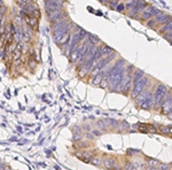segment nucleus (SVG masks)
I'll return each instance as SVG.
<instances>
[{
    "label": "nucleus",
    "instance_id": "nucleus-4",
    "mask_svg": "<svg viewBox=\"0 0 172 170\" xmlns=\"http://www.w3.org/2000/svg\"><path fill=\"white\" fill-rule=\"evenodd\" d=\"M160 9H157L156 7L151 5H147L146 6V8L143 9L141 13H140V15H139V18L140 20H142V21H148L150 20L151 17L156 16L158 13H160Z\"/></svg>",
    "mask_w": 172,
    "mask_h": 170
},
{
    "label": "nucleus",
    "instance_id": "nucleus-30",
    "mask_svg": "<svg viewBox=\"0 0 172 170\" xmlns=\"http://www.w3.org/2000/svg\"><path fill=\"white\" fill-rule=\"evenodd\" d=\"M24 5H29V4H36V0H20Z\"/></svg>",
    "mask_w": 172,
    "mask_h": 170
},
{
    "label": "nucleus",
    "instance_id": "nucleus-34",
    "mask_svg": "<svg viewBox=\"0 0 172 170\" xmlns=\"http://www.w3.org/2000/svg\"><path fill=\"white\" fill-rule=\"evenodd\" d=\"M2 6H4V1H2V0H0V8H1Z\"/></svg>",
    "mask_w": 172,
    "mask_h": 170
},
{
    "label": "nucleus",
    "instance_id": "nucleus-16",
    "mask_svg": "<svg viewBox=\"0 0 172 170\" xmlns=\"http://www.w3.org/2000/svg\"><path fill=\"white\" fill-rule=\"evenodd\" d=\"M171 30H172V20H170L167 23H165L164 25L161 27L158 32H160L161 34H166V32H169V31H171Z\"/></svg>",
    "mask_w": 172,
    "mask_h": 170
},
{
    "label": "nucleus",
    "instance_id": "nucleus-12",
    "mask_svg": "<svg viewBox=\"0 0 172 170\" xmlns=\"http://www.w3.org/2000/svg\"><path fill=\"white\" fill-rule=\"evenodd\" d=\"M63 14H64V11L63 9H56V11H53L51 13H48L47 14V17H48V21L51 23H54L56 20H59L60 17L62 16Z\"/></svg>",
    "mask_w": 172,
    "mask_h": 170
},
{
    "label": "nucleus",
    "instance_id": "nucleus-22",
    "mask_svg": "<svg viewBox=\"0 0 172 170\" xmlns=\"http://www.w3.org/2000/svg\"><path fill=\"white\" fill-rule=\"evenodd\" d=\"M139 131L141 132H149V124H143V123H139V124L135 125Z\"/></svg>",
    "mask_w": 172,
    "mask_h": 170
},
{
    "label": "nucleus",
    "instance_id": "nucleus-24",
    "mask_svg": "<svg viewBox=\"0 0 172 170\" xmlns=\"http://www.w3.org/2000/svg\"><path fill=\"white\" fill-rule=\"evenodd\" d=\"M157 169L158 170H171V168H170V165H166V163H158Z\"/></svg>",
    "mask_w": 172,
    "mask_h": 170
},
{
    "label": "nucleus",
    "instance_id": "nucleus-27",
    "mask_svg": "<svg viewBox=\"0 0 172 170\" xmlns=\"http://www.w3.org/2000/svg\"><path fill=\"white\" fill-rule=\"evenodd\" d=\"M166 40H169V41H172V30L171 31H169V32H166V34H162Z\"/></svg>",
    "mask_w": 172,
    "mask_h": 170
},
{
    "label": "nucleus",
    "instance_id": "nucleus-13",
    "mask_svg": "<svg viewBox=\"0 0 172 170\" xmlns=\"http://www.w3.org/2000/svg\"><path fill=\"white\" fill-rule=\"evenodd\" d=\"M80 48H81V45H78L74 51L70 53V62H77L78 59H79V54H80Z\"/></svg>",
    "mask_w": 172,
    "mask_h": 170
},
{
    "label": "nucleus",
    "instance_id": "nucleus-1",
    "mask_svg": "<svg viewBox=\"0 0 172 170\" xmlns=\"http://www.w3.org/2000/svg\"><path fill=\"white\" fill-rule=\"evenodd\" d=\"M167 90H169V87L166 85L162 84V83L157 85L156 90L154 91V108L160 109L163 101H164V99H165Z\"/></svg>",
    "mask_w": 172,
    "mask_h": 170
},
{
    "label": "nucleus",
    "instance_id": "nucleus-36",
    "mask_svg": "<svg viewBox=\"0 0 172 170\" xmlns=\"http://www.w3.org/2000/svg\"><path fill=\"white\" fill-rule=\"evenodd\" d=\"M109 1H111V0H106V4H107V2H109Z\"/></svg>",
    "mask_w": 172,
    "mask_h": 170
},
{
    "label": "nucleus",
    "instance_id": "nucleus-32",
    "mask_svg": "<svg viewBox=\"0 0 172 170\" xmlns=\"http://www.w3.org/2000/svg\"><path fill=\"white\" fill-rule=\"evenodd\" d=\"M93 133H94L95 136H100V135H101V132H99L97 130H94V131H93Z\"/></svg>",
    "mask_w": 172,
    "mask_h": 170
},
{
    "label": "nucleus",
    "instance_id": "nucleus-33",
    "mask_svg": "<svg viewBox=\"0 0 172 170\" xmlns=\"http://www.w3.org/2000/svg\"><path fill=\"white\" fill-rule=\"evenodd\" d=\"M167 115V117H169V119H172V110L170 112V113H167L166 114Z\"/></svg>",
    "mask_w": 172,
    "mask_h": 170
},
{
    "label": "nucleus",
    "instance_id": "nucleus-21",
    "mask_svg": "<svg viewBox=\"0 0 172 170\" xmlns=\"http://www.w3.org/2000/svg\"><path fill=\"white\" fill-rule=\"evenodd\" d=\"M90 163H92L93 165H97V167H100V165H102V160H101V158L94 156V158H92L90 160Z\"/></svg>",
    "mask_w": 172,
    "mask_h": 170
},
{
    "label": "nucleus",
    "instance_id": "nucleus-20",
    "mask_svg": "<svg viewBox=\"0 0 172 170\" xmlns=\"http://www.w3.org/2000/svg\"><path fill=\"white\" fill-rule=\"evenodd\" d=\"M158 160L156 159H148L147 160V165H148L149 168H157V165H158Z\"/></svg>",
    "mask_w": 172,
    "mask_h": 170
},
{
    "label": "nucleus",
    "instance_id": "nucleus-29",
    "mask_svg": "<svg viewBox=\"0 0 172 170\" xmlns=\"http://www.w3.org/2000/svg\"><path fill=\"white\" fill-rule=\"evenodd\" d=\"M116 9H117L118 11H124V9H125V4L119 2V4H118V6L116 7Z\"/></svg>",
    "mask_w": 172,
    "mask_h": 170
},
{
    "label": "nucleus",
    "instance_id": "nucleus-6",
    "mask_svg": "<svg viewBox=\"0 0 172 170\" xmlns=\"http://www.w3.org/2000/svg\"><path fill=\"white\" fill-rule=\"evenodd\" d=\"M148 5L146 1H143V0H138L137 2H135V5L133 6V8L129 11V16L132 17V18H139V15H140V13L146 8V6Z\"/></svg>",
    "mask_w": 172,
    "mask_h": 170
},
{
    "label": "nucleus",
    "instance_id": "nucleus-3",
    "mask_svg": "<svg viewBox=\"0 0 172 170\" xmlns=\"http://www.w3.org/2000/svg\"><path fill=\"white\" fill-rule=\"evenodd\" d=\"M75 27V24L72 22H67L63 27H61V28L59 29V30H56L55 32H53V40L56 43L57 45H59V43H60V40L62 39L63 37L65 36L67 34H69L70 31H71V29Z\"/></svg>",
    "mask_w": 172,
    "mask_h": 170
},
{
    "label": "nucleus",
    "instance_id": "nucleus-23",
    "mask_svg": "<svg viewBox=\"0 0 172 170\" xmlns=\"http://www.w3.org/2000/svg\"><path fill=\"white\" fill-rule=\"evenodd\" d=\"M114 50L111 48V47H109V46L107 45H103L102 46V54L103 55H108V54H110V53H114Z\"/></svg>",
    "mask_w": 172,
    "mask_h": 170
},
{
    "label": "nucleus",
    "instance_id": "nucleus-26",
    "mask_svg": "<svg viewBox=\"0 0 172 170\" xmlns=\"http://www.w3.org/2000/svg\"><path fill=\"white\" fill-rule=\"evenodd\" d=\"M11 57H13L14 60H20V59H21V51H18V50H14Z\"/></svg>",
    "mask_w": 172,
    "mask_h": 170
},
{
    "label": "nucleus",
    "instance_id": "nucleus-2",
    "mask_svg": "<svg viewBox=\"0 0 172 170\" xmlns=\"http://www.w3.org/2000/svg\"><path fill=\"white\" fill-rule=\"evenodd\" d=\"M148 84H149V78L147 76H142L135 84L132 85V93H131L132 99H135V98L145 90V87Z\"/></svg>",
    "mask_w": 172,
    "mask_h": 170
},
{
    "label": "nucleus",
    "instance_id": "nucleus-10",
    "mask_svg": "<svg viewBox=\"0 0 172 170\" xmlns=\"http://www.w3.org/2000/svg\"><path fill=\"white\" fill-rule=\"evenodd\" d=\"M67 22H69V17H68V15L64 13V14H63L62 16L60 17L59 20H56L54 23H52V31H53V32H55L56 30H59L61 27H63Z\"/></svg>",
    "mask_w": 172,
    "mask_h": 170
},
{
    "label": "nucleus",
    "instance_id": "nucleus-28",
    "mask_svg": "<svg viewBox=\"0 0 172 170\" xmlns=\"http://www.w3.org/2000/svg\"><path fill=\"white\" fill-rule=\"evenodd\" d=\"M119 4V0H111L110 1V8H116Z\"/></svg>",
    "mask_w": 172,
    "mask_h": 170
},
{
    "label": "nucleus",
    "instance_id": "nucleus-31",
    "mask_svg": "<svg viewBox=\"0 0 172 170\" xmlns=\"http://www.w3.org/2000/svg\"><path fill=\"white\" fill-rule=\"evenodd\" d=\"M29 66H30L31 68H34V67L37 66V61H36V60H30V61H29Z\"/></svg>",
    "mask_w": 172,
    "mask_h": 170
},
{
    "label": "nucleus",
    "instance_id": "nucleus-11",
    "mask_svg": "<svg viewBox=\"0 0 172 170\" xmlns=\"http://www.w3.org/2000/svg\"><path fill=\"white\" fill-rule=\"evenodd\" d=\"M150 86H151V85H149V84L147 85V86L145 87V90H143L142 92H141V93H140V94H139V96L134 99V100H135V105H137V106H139V107H140V106L143 103V101L146 100V98H147V96H148L149 90H150Z\"/></svg>",
    "mask_w": 172,
    "mask_h": 170
},
{
    "label": "nucleus",
    "instance_id": "nucleus-18",
    "mask_svg": "<svg viewBox=\"0 0 172 170\" xmlns=\"http://www.w3.org/2000/svg\"><path fill=\"white\" fill-rule=\"evenodd\" d=\"M78 158H79L80 160H84L85 162H90V160L93 158V155H92V153H90V152H83V153H77L76 154Z\"/></svg>",
    "mask_w": 172,
    "mask_h": 170
},
{
    "label": "nucleus",
    "instance_id": "nucleus-8",
    "mask_svg": "<svg viewBox=\"0 0 172 170\" xmlns=\"http://www.w3.org/2000/svg\"><path fill=\"white\" fill-rule=\"evenodd\" d=\"M45 9L47 14L56 9H63V2L55 0H45Z\"/></svg>",
    "mask_w": 172,
    "mask_h": 170
},
{
    "label": "nucleus",
    "instance_id": "nucleus-9",
    "mask_svg": "<svg viewBox=\"0 0 172 170\" xmlns=\"http://www.w3.org/2000/svg\"><path fill=\"white\" fill-rule=\"evenodd\" d=\"M142 109H146V110H151L154 108V92H153V89L150 86V90L148 92V96L146 98V100L143 101V103L140 106Z\"/></svg>",
    "mask_w": 172,
    "mask_h": 170
},
{
    "label": "nucleus",
    "instance_id": "nucleus-7",
    "mask_svg": "<svg viewBox=\"0 0 172 170\" xmlns=\"http://www.w3.org/2000/svg\"><path fill=\"white\" fill-rule=\"evenodd\" d=\"M161 113L166 115L167 113H170L172 110V89H169L167 90V93L165 96V99L162 103V106L160 108Z\"/></svg>",
    "mask_w": 172,
    "mask_h": 170
},
{
    "label": "nucleus",
    "instance_id": "nucleus-5",
    "mask_svg": "<svg viewBox=\"0 0 172 170\" xmlns=\"http://www.w3.org/2000/svg\"><path fill=\"white\" fill-rule=\"evenodd\" d=\"M20 14H21V16H22V18L24 20V22H25L27 25H29L33 31H38V28H39V21H38L37 17L32 16V15H29V14L24 13L23 11H21Z\"/></svg>",
    "mask_w": 172,
    "mask_h": 170
},
{
    "label": "nucleus",
    "instance_id": "nucleus-19",
    "mask_svg": "<svg viewBox=\"0 0 172 170\" xmlns=\"http://www.w3.org/2000/svg\"><path fill=\"white\" fill-rule=\"evenodd\" d=\"M88 43L91 44V45H94V46H97L100 45V39L95 37V36H93V34H88Z\"/></svg>",
    "mask_w": 172,
    "mask_h": 170
},
{
    "label": "nucleus",
    "instance_id": "nucleus-17",
    "mask_svg": "<svg viewBox=\"0 0 172 170\" xmlns=\"http://www.w3.org/2000/svg\"><path fill=\"white\" fill-rule=\"evenodd\" d=\"M103 165L107 169H113L114 165H116V161H115L114 158H106L103 160Z\"/></svg>",
    "mask_w": 172,
    "mask_h": 170
},
{
    "label": "nucleus",
    "instance_id": "nucleus-35",
    "mask_svg": "<svg viewBox=\"0 0 172 170\" xmlns=\"http://www.w3.org/2000/svg\"><path fill=\"white\" fill-rule=\"evenodd\" d=\"M4 169H5V167L2 165H0V170H4Z\"/></svg>",
    "mask_w": 172,
    "mask_h": 170
},
{
    "label": "nucleus",
    "instance_id": "nucleus-25",
    "mask_svg": "<svg viewBox=\"0 0 172 170\" xmlns=\"http://www.w3.org/2000/svg\"><path fill=\"white\" fill-rule=\"evenodd\" d=\"M158 131H161L163 135H169V126L160 125V126H158Z\"/></svg>",
    "mask_w": 172,
    "mask_h": 170
},
{
    "label": "nucleus",
    "instance_id": "nucleus-37",
    "mask_svg": "<svg viewBox=\"0 0 172 170\" xmlns=\"http://www.w3.org/2000/svg\"><path fill=\"white\" fill-rule=\"evenodd\" d=\"M170 167H172V162H171V163H170Z\"/></svg>",
    "mask_w": 172,
    "mask_h": 170
},
{
    "label": "nucleus",
    "instance_id": "nucleus-14",
    "mask_svg": "<svg viewBox=\"0 0 172 170\" xmlns=\"http://www.w3.org/2000/svg\"><path fill=\"white\" fill-rule=\"evenodd\" d=\"M142 76H145L143 70H141V69H134V71H133V74H132V85L135 84Z\"/></svg>",
    "mask_w": 172,
    "mask_h": 170
},
{
    "label": "nucleus",
    "instance_id": "nucleus-15",
    "mask_svg": "<svg viewBox=\"0 0 172 170\" xmlns=\"http://www.w3.org/2000/svg\"><path fill=\"white\" fill-rule=\"evenodd\" d=\"M104 71L103 70H101L100 73L97 75H95L94 77H93V80H92V84L93 85H100L101 84V82H102V80H103V76H104Z\"/></svg>",
    "mask_w": 172,
    "mask_h": 170
}]
</instances>
